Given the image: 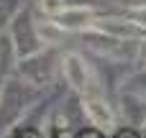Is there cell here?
Wrapping results in <instances>:
<instances>
[{"instance_id": "1", "label": "cell", "mask_w": 146, "mask_h": 138, "mask_svg": "<svg viewBox=\"0 0 146 138\" xmlns=\"http://www.w3.org/2000/svg\"><path fill=\"white\" fill-rule=\"evenodd\" d=\"M62 69H64L67 82H69L74 90L85 92V87H87V64H85V59H82L80 54H67V56L62 59Z\"/></svg>"}, {"instance_id": "2", "label": "cell", "mask_w": 146, "mask_h": 138, "mask_svg": "<svg viewBox=\"0 0 146 138\" xmlns=\"http://www.w3.org/2000/svg\"><path fill=\"white\" fill-rule=\"evenodd\" d=\"M82 108H85V115L90 118L92 125H98V128H103V131H110V128H113V113H110V108H108L103 100L90 97V100L82 102Z\"/></svg>"}, {"instance_id": "3", "label": "cell", "mask_w": 146, "mask_h": 138, "mask_svg": "<svg viewBox=\"0 0 146 138\" xmlns=\"http://www.w3.org/2000/svg\"><path fill=\"white\" fill-rule=\"evenodd\" d=\"M59 18L64 28H82L92 20V8H64Z\"/></svg>"}, {"instance_id": "4", "label": "cell", "mask_w": 146, "mask_h": 138, "mask_svg": "<svg viewBox=\"0 0 146 138\" xmlns=\"http://www.w3.org/2000/svg\"><path fill=\"white\" fill-rule=\"evenodd\" d=\"M36 36L44 44H59L64 36V26L54 23V20H41V23H36Z\"/></svg>"}, {"instance_id": "5", "label": "cell", "mask_w": 146, "mask_h": 138, "mask_svg": "<svg viewBox=\"0 0 146 138\" xmlns=\"http://www.w3.org/2000/svg\"><path fill=\"white\" fill-rule=\"evenodd\" d=\"M38 5H41V10L49 13V15H59V13L64 10V0H41Z\"/></svg>"}, {"instance_id": "6", "label": "cell", "mask_w": 146, "mask_h": 138, "mask_svg": "<svg viewBox=\"0 0 146 138\" xmlns=\"http://www.w3.org/2000/svg\"><path fill=\"white\" fill-rule=\"evenodd\" d=\"M133 18H136V23L146 26V5L144 8H133Z\"/></svg>"}, {"instance_id": "7", "label": "cell", "mask_w": 146, "mask_h": 138, "mask_svg": "<svg viewBox=\"0 0 146 138\" xmlns=\"http://www.w3.org/2000/svg\"><path fill=\"white\" fill-rule=\"evenodd\" d=\"M141 56H144V61H146V41L141 44Z\"/></svg>"}]
</instances>
